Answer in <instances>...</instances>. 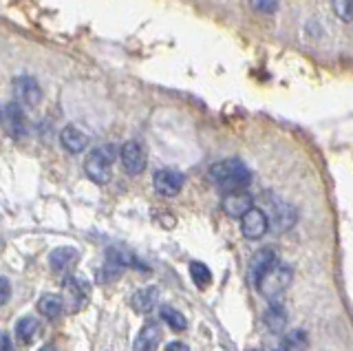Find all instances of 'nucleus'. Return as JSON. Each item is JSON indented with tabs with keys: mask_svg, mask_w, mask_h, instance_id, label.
Listing matches in <instances>:
<instances>
[{
	"mask_svg": "<svg viewBox=\"0 0 353 351\" xmlns=\"http://www.w3.org/2000/svg\"><path fill=\"white\" fill-rule=\"evenodd\" d=\"M190 276H192V281L199 290H205V287L212 283V274H210V270H207V265L201 261L190 263Z\"/></svg>",
	"mask_w": 353,
	"mask_h": 351,
	"instance_id": "21",
	"label": "nucleus"
},
{
	"mask_svg": "<svg viewBox=\"0 0 353 351\" xmlns=\"http://www.w3.org/2000/svg\"><path fill=\"white\" fill-rule=\"evenodd\" d=\"M250 5L258 14H274L278 7V0H250Z\"/></svg>",
	"mask_w": 353,
	"mask_h": 351,
	"instance_id": "24",
	"label": "nucleus"
},
{
	"mask_svg": "<svg viewBox=\"0 0 353 351\" xmlns=\"http://www.w3.org/2000/svg\"><path fill=\"white\" fill-rule=\"evenodd\" d=\"M84 173L91 182L95 184H109L113 175V157L111 148H95L91 151L89 157L84 159Z\"/></svg>",
	"mask_w": 353,
	"mask_h": 351,
	"instance_id": "3",
	"label": "nucleus"
},
{
	"mask_svg": "<svg viewBox=\"0 0 353 351\" xmlns=\"http://www.w3.org/2000/svg\"><path fill=\"white\" fill-rule=\"evenodd\" d=\"M14 91H16L18 104L38 106L40 100H43V89H40V84L31 76H18L14 80Z\"/></svg>",
	"mask_w": 353,
	"mask_h": 351,
	"instance_id": "9",
	"label": "nucleus"
},
{
	"mask_svg": "<svg viewBox=\"0 0 353 351\" xmlns=\"http://www.w3.org/2000/svg\"><path fill=\"white\" fill-rule=\"evenodd\" d=\"M122 166L128 175H141L146 168V151L139 142H126L119 151Z\"/></svg>",
	"mask_w": 353,
	"mask_h": 351,
	"instance_id": "5",
	"label": "nucleus"
},
{
	"mask_svg": "<svg viewBox=\"0 0 353 351\" xmlns=\"http://www.w3.org/2000/svg\"><path fill=\"white\" fill-rule=\"evenodd\" d=\"M278 351H307V334L303 332V329H294V332H289L283 338Z\"/></svg>",
	"mask_w": 353,
	"mask_h": 351,
	"instance_id": "19",
	"label": "nucleus"
},
{
	"mask_svg": "<svg viewBox=\"0 0 353 351\" xmlns=\"http://www.w3.org/2000/svg\"><path fill=\"white\" fill-rule=\"evenodd\" d=\"M38 312L49 318V321H54V318H60L62 312H65V301H62L60 294H45L38 301Z\"/></svg>",
	"mask_w": 353,
	"mask_h": 351,
	"instance_id": "16",
	"label": "nucleus"
},
{
	"mask_svg": "<svg viewBox=\"0 0 353 351\" xmlns=\"http://www.w3.org/2000/svg\"><path fill=\"white\" fill-rule=\"evenodd\" d=\"M163 351H190V347L185 345V343H179V340H174V343L166 345V349H163Z\"/></svg>",
	"mask_w": 353,
	"mask_h": 351,
	"instance_id": "26",
	"label": "nucleus"
},
{
	"mask_svg": "<svg viewBox=\"0 0 353 351\" xmlns=\"http://www.w3.org/2000/svg\"><path fill=\"white\" fill-rule=\"evenodd\" d=\"M87 283H82L80 279H67L65 281V296H62V301H65V310L76 314L80 312L82 307H87V301H89V292H87Z\"/></svg>",
	"mask_w": 353,
	"mask_h": 351,
	"instance_id": "7",
	"label": "nucleus"
},
{
	"mask_svg": "<svg viewBox=\"0 0 353 351\" xmlns=\"http://www.w3.org/2000/svg\"><path fill=\"white\" fill-rule=\"evenodd\" d=\"M5 122H7V131L16 140H23L27 135V117L23 113V106L18 102H9L5 109Z\"/></svg>",
	"mask_w": 353,
	"mask_h": 351,
	"instance_id": "10",
	"label": "nucleus"
},
{
	"mask_svg": "<svg viewBox=\"0 0 353 351\" xmlns=\"http://www.w3.org/2000/svg\"><path fill=\"white\" fill-rule=\"evenodd\" d=\"M60 144L65 146V151L78 155L89 146V135L82 133L78 126H67V129H62L60 133Z\"/></svg>",
	"mask_w": 353,
	"mask_h": 351,
	"instance_id": "13",
	"label": "nucleus"
},
{
	"mask_svg": "<svg viewBox=\"0 0 353 351\" xmlns=\"http://www.w3.org/2000/svg\"><path fill=\"white\" fill-rule=\"evenodd\" d=\"M159 340H161V327L159 323H146L141 327V332L137 334L133 343L135 351H155L159 347Z\"/></svg>",
	"mask_w": 353,
	"mask_h": 351,
	"instance_id": "12",
	"label": "nucleus"
},
{
	"mask_svg": "<svg viewBox=\"0 0 353 351\" xmlns=\"http://www.w3.org/2000/svg\"><path fill=\"white\" fill-rule=\"evenodd\" d=\"M152 188L159 197H176L183 188V175L179 170L172 168H161L152 177Z\"/></svg>",
	"mask_w": 353,
	"mask_h": 351,
	"instance_id": "4",
	"label": "nucleus"
},
{
	"mask_svg": "<svg viewBox=\"0 0 353 351\" xmlns=\"http://www.w3.org/2000/svg\"><path fill=\"white\" fill-rule=\"evenodd\" d=\"M278 263V257H276V252L274 248H263V250H258L254 257L250 259V279L252 283L256 285V281L261 279V276L272 268V265Z\"/></svg>",
	"mask_w": 353,
	"mask_h": 351,
	"instance_id": "11",
	"label": "nucleus"
},
{
	"mask_svg": "<svg viewBox=\"0 0 353 351\" xmlns=\"http://www.w3.org/2000/svg\"><path fill=\"white\" fill-rule=\"evenodd\" d=\"M334 14L342 20V23H351L353 20V0H331Z\"/></svg>",
	"mask_w": 353,
	"mask_h": 351,
	"instance_id": "23",
	"label": "nucleus"
},
{
	"mask_svg": "<svg viewBox=\"0 0 353 351\" xmlns=\"http://www.w3.org/2000/svg\"><path fill=\"white\" fill-rule=\"evenodd\" d=\"M38 351H56V347L54 345H45L43 349H38Z\"/></svg>",
	"mask_w": 353,
	"mask_h": 351,
	"instance_id": "27",
	"label": "nucleus"
},
{
	"mask_svg": "<svg viewBox=\"0 0 353 351\" xmlns=\"http://www.w3.org/2000/svg\"><path fill=\"white\" fill-rule=\"evenodd\" d=\"M161 318L174 329V332H185V329H188V321H185V316L179 310L170 307V305L161 307Z\"/></svg>",
	"mask_w": 353,
	"mask_h": 351,
	"instance_id": "20",
	"label": "nucleus"
},
{
	"mask_svg": "<svg viewBox=\"0 0 353 351\" xmlns=\"http://www.w3.org/2000/svg\"><path fill=\"white\" fill-rule=\"evenodd\" d=\"M9 296H12V285H9L5 276H0V305H5L9 301Z\"/></svg>",
	"mask_w": 353,
	"mask_h": 351,
	"instance_id": "25",
	"label": "nucleus"
},
{
	"mask_svg": "<svg viewBox=\"0 0 353 351\" xmlns=\"http://www.w3.org/2000/svg\"><path fill=\"white\" fill-rule=\"evenodd\" d=\"M296 223V210L285 204V201H276L274 204V226L278 230H289Z\"/></svg>",
	"mask_w": 353,
	"mask_h": 351,
	"instance_id": "17",
	"label": "nucleus"
},
{
	"mask_svg": "<svg viewBox=\"0 0 353 351\" xmlns=\"http://www.w3.org/2000/svg\"><path fill=\"white\" fill-rule=\"evenodd\" d=\"M0 120H3V113H0Z\"/></svg>",
	"mask_w": 353,
	"mask_h": 351,
	"instance_id": "28",
	"label": "nucleus"
},
{
	"mask_svg": "<svg viewBox=\"0 0 353 351\" xmlns=\"http://www.w3.org/2000/svg\"><path fill=\"white\" fill-rule=\"evenodd\" d=\"M292 279H294L292 268L285 263H276L256 281V287H258V292H261V296H265L267 301L274 303L287 292V287L292 285Z\"/></svg>",
	"mask_w": 353,
	"mask_h": 351,
	"instance_id": "2",
	"label": "nucleus"
},
{
	"mask_svg": "<svg viewBox=\"0 0 353 351\" xmlns=\"http://www.w3.org/2000/svg\"><path fill=\"white\" fill-rule=\"evenodd\" d=\"M263 323H265V327L272 334H280L285 329V325H287V312H285V307L280 305L278 301H274L272 305L267 307V312L263 316Z\"/></svg>",
	"mask_w": 353,
	"mask_h": 351,
	"instance_id": "14",
	"label": "nucleus"
},
{
	"mask_svg": "<svg viewBox=\"0 0 353 351\" xmlns=\"http://www.w3.org/2000/svg\"><path fill=\"white\" fill-rule=\"evenodd\" d=\"M157 305V290L146 287V290H137L130 296V307L137 314H150Z\"/></svg>",
	"mask_w": 353,
	"mask_h": 351,
	"instance_id": "15",
	"label": "nucleus"
},
{
	"mask_svg": "<svg viewBox=\"0 0 353 351\" xmlns=\"http://www.w3.org/2000/svg\"><path fill=\"white\" fill-rule=\"evenodd\" d=\"M207 177L210 182L221 188L223 193H236V190H245L252 182V173L241 159H223V162H216L207 170Z\"/></svg>",
	"mask_w": 353,
	"mask_h": 351,
	"instance_id": "1",
	"label": "nucleus"
},
{
	"mask_svg": "<svg viewBox=\"0 0 353 351\" xmlns=\"http://www.w3.org/2000/svg\"><path fill=\"white\" fill-rule=\"evenodd\" d=\"M76 261H78L76 248H58V250L51 252V257H49V263H51V268H54V272L67 270L69 265H73Z\"/></svg>",
	"mask_w": 353,
	"mask_h": 351,
	"instance_id": "18",
	"label": "nucleus"
},
{
	"mask_svg": "<svg viewBox=\"0 0 353 351\" xmlns=\"http://www.w3.org/2000/svg\"><path fill=\"white\" fill-rule=\"evenodd\" d=\"M223 212L232 219H241L245 212H250L254 208V197L247 193V190H236V193H225L223 204H221Z\"/></svg>",
	"mask_w": 353,
	"mask_h": 351,
	"instance_id": "8",
	"label": "nucleus"
},
{
	"mask_svg": "<svg viewBox=\"0 0 353 351\" xmlns=\"http://www.w3.org/2000/svg\"><path fill=\"white\" fill-rule=\"evenodd\" d=\"M36 332H38L36 318H23V321H18V325H16V338L20 343H29V340L36 336Z\"/></svg>",
	"mask_w": 353,
	"mask_h": 351,
	"instance_id": "22",
	"label": "nucleus"
},
{
	"mask_svg": "<svg viewBox=\"0 0 353 351\" xmlns=\"http://www.w3.org/2000/svg\"><path fill=\"white\" fill-rule=\"evenodd\" d=\"M269 230V219L267 215L261 210V208H252L250 212H245V215L241 217V232L245 239H261L265 237V232Z\"/></svg>",
	"mask_w": 353,
	"mask_h": 351,
	"instance_id": "6",
	"label": "nucleus"
}]
</instances>
